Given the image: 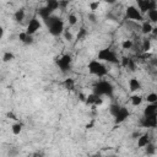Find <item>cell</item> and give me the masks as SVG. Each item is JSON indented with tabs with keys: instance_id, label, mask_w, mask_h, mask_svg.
<instances>
[{
	"instance_id": "13",
	"label": "cell",
	"mask_w": 157,
	"mask_h": 157,
	"mask_svg": "<svg viewBox=\"0 0 157 157\" xmlns=\"http://www.w3.org/2000/svg\"><path fill=\"white\" fill-rule=\"evenodd\" d=\"M152 29H153L152 22H150L147 20H144L141 22V32H142V34H151L152 33Z\"/></svg>"
},
{
	"instance_id": "15",
	"label": "cell",
	"mask_w": 157,
	"mask_h": 157,
	"mask_svg": "<svg viewBox=\"0 0 157 157\" xmlns=\"http://www.w3.org/2000/svg\"><path fill=\"white\" fill-rule=\"evenodd\" d=\"M52 11L47 7V6H43V7H39L38 9V16L42 18V20H44V21H47L50 16H52Z\"/></svg>"
},
{
	"instance_id": "25",
	"label": "cell",
	"mask_w": 157,
	"mask_h": 157,
	"mask_svg": "<svg viewBox=\"0 0 157 157\" xmlns=\"http://www.w3.org/2000/svg\"><path fill=\"white\" fill-rule=\"evenodd\" d=\"M99 5H101V1H99V0H93V1H91V2L88 4V7H90L91 12H96V11L98 10Z\"/></svg>"
},
{
	"instance_id": "11",
	"label": "cell",
	"mask_w": 157,
	"mask_h": 157,
	"mask_svg": "<svg viewBox=\"0 0 157 157\" xmlns=\"http://www.w3.org/2000/svg\"><path fill=\"white\" fill-rule=\"evenodd\" d=\"M150 142H151V137H150V135L147 132H145V134H141L137 137L136 145H137V148H145Z\"/></svg>"
},
{
	"instance_id": "43",
	"label": "cell",
	"mask_w": 157,
	"mask_h": 157,
	"mask_svg": "<svg viewBox=\"0 0 157 157\" xmlns=\"http://www.w3.org/2000/svg\"><path fill=\"white\" fill-rule=\"evenodd\" d=\"M152 34L153 36H157V25L153 26V29H152Z\"/></svg>"
},
{
	"instance_id": "14",
	"label": "cell",
	"mask_w": 157,
	"mask_h": 157,
	"mask_svg": "<svg viewBox=\"0 0 157 157\" xmlns=\"http://www.w3.org/2000/svg\"><path fill=\"white\" fill-rule=\"evenodd\" d=\"M18 39H20V42H22L25 44H32L33 43V36L28 34L26 31L18 33Z\"/></svg>"
},
{
	"instance_id": "36",
	"label": "cell",
	"mask_w": 157,
	"mask_h": 157,
	"mask_svg": "<svg viewBox=\"0 0 157 157\" xmlns=\"http://www.w3.org/2000/svg\"><path fill=\"white\" fill-rule=\"evenodd\" d=\"M6 117H7L9 119H12V120H17V117H16V114H15L13 112H7V113H6Z\"/></svg>"
},
{
	"instance_id": "27",
	"label": "cell",
	"mask_w": 157,
	"mask_h": 157,
	"mask_svg": "<svg viewBox=\"0 0 157 157\" xmlns=\"http://www.w3.org/2000/svg\"><path fill=\"white\" fill-rule=\"evenodd\" d=\"M77 21H78V18H77V16H76L75 13H69V16H67V22H69L70 26H75V25L77 23Z\"/></svg>"
},
{
	"instance_id": "44",
	"label": "cell",
	"mask_w": 157,
	"mask_h": 157,
	"mask_svg": "<svg viewBox=\"0 0 157 157\" xmlns=\"http://www.w3.org/2000/svg\"><path fill=\"white\" fill-rule=\"evenodd\" d=\"M4 31H5V29L1 27V28H0V38H2V37H4Z\"/></svg>"
},
{
	"instance_id": "21",
	"label": "cell",
	"mask_w": 157,
	"mask_h": 157,
	"mask_svg": "<svg viewBox=\"0 0 157 157\" xmlns=\"http://www.w3.org/2000/svg\"><path fill=\"white\" fill-rule=\"evenodd\" d=\"M63 85H64V87H65L66 90L71 91V90H74V88H75V80H74L72 77H67V78H65V80H64Z\"/></svg>"
},
{
	"instance_id": "19",
	"label": "cell",
	"mask_w": 157,
	"mask_h": 157,
	"mask_svg": "<svg viewBox=\"0 0 157 157\" xmlns=\"http://www.w3.org/2000/svg\"><path fill=\"white\" fill-rule=\"evenodd\" d=\"M45 6H47L52 12H54V11H55V10H58V9H60L59 0H47Z\"/></svg>"
},
{
	"instance_id": "33",
	"label": "cell",
	"mask_w": 157,
	"mask_h": 157,
	"mask_svg": "<svg viewBox=\"0 0 157 157\" xmlns=\"http://www.w3.org/2000/svg\"><path fill=\"white\" fill-rule=\"evenodd\" d=\"M119 109H120V105H119V104H110V107H109V112H110V114H112L113 117L118 113Z\"/></svg>"
},
{
	"instance_id": "16",
	"label": "cell",
	"mask_w": 157,
	"mask_h": 157,
	"mask_svg": "<svg viewBox=\"0 0 157 157\" xmlns=\"http://www.w3.org/2000/svg\"><path fill=\"white\" fill-rule=\"evenodd\" d=\"M157 114V105L156 103H148L146 105V108L144 109V115L147 117V115H155Z\"/></svg>"
},
{
	"instance_id": "26",
	"label": "cell",
	"mask_w": 157,
	"mask_h": 157,
	"mask_svg": "<svg viewBox=\"0 0 157 157\" xmlns=\"http://www.w3.org/2000/svg\"><path fill=\"white\" fill-rule=\"evenodd\" d=\"M132 45H134V43H132L131 39H125V40L121 42V48H123L124 50H129V49H131Z\"/></svg>"
},
{
	"instance_id": "23",
	"label": "cell",
	"mask_w": 157,
	"mask_h": 157,
	"mask_svg": "<svg viewBox=\"0 0 157 157\" xmlns=\"http://www.w3.org/2000/svg\"><path fill=\"white\" fill-rule=\"evenodd\" d=\"M97 96L98 94H96L94 92H92V93H90L87 97H86V101H85V103L87 104V105H94V102H96V98H97Z\"/></svg>"
},
{
	"instance_id": "41",
	"label": "cell",
	"mask_w": 157,
	"mask_h": 157,
	"mask_svg": "<svg viewBox=\"0 0 157 157\" xmlns=\"http://www.w3.org/2000/svg\"><path fill=\"white\" fill-rule=\"evenodd\" d=\"M78 97H80V101H81V102H85V101H86V97H87V96H85L83 93H80V94H78Z\"/></svg>"
},
{
	"instance_id": "7",
	"label": "cell",
	"mask_w": 157,
	"mask_h": 157,
	"mask_svg": "<svg viewBox=\"0 0 157 157\" xmlns=\"http://www.w3.org/2000/svg\"><path fill=\"white\" fill-rule=\"evenodd\" d=\"M137 9L142 13H147L148 10L157 9V0H136Z\"/></svg>"
},
{
	"instance_id": "6",
	"label": "cell",
	"mask_w": 157,
	"mask_h": 157,
	"mask_svg": "<svg viewBox=\"0 0 157 157\" xmlns=\"http://www.w3.org/2000/svg\"><path fill=\"white\" fill-rule=\"evenodd\" d=\"M56 65L60 69L61 72H66L70 70L71 67V63H72V56L70 54H63L60 58L56 59Z\"/></svg>"
},
{
	"instance_id": "17",
	"label": "cell",
	"mask_w": 157,
	"mask_h": 157,
	"mask_svg": "<svg viewBox=\"0 0 157 157\" xmlns=\"http://www.w3.org/2000/svg\"><path fill=\"white\" fill-rule=\"evenodd\" d=\"M144 102V97L137 94V93H134L131 97H130V103L134 105V107H139L141 103Z\"/></svg>"
},
{
	"instance_id": "29",
	"label": "cell",
	"mask_w": 157,
	"mask_h": 157,
	"mask_svg": "<svg viewBox=\"0 0 157 157\" xmlns=\"http://www.w3.org/2000/svg\"><path fill=\"white\" fill-rule=\"evenodd\" d=\"M141 49H142V52H145V53H147V52L151 50V42H150V39H144Z\"/></svg>"
},
{
	"instance_id": "20",
	"label": "cell",
	"mask_w": 157,
	"mask_h": 157,
	"mask_svg": "<svg viewBox=\"0 0 157 157\" xmlns=\"http://www.w3.org/2000/svg\"><path fill=\"white\" fill-rule=\"evenodd\" d=\"M22 128H23V124L20 123V121H16L11 125V132L13 135H20L22 132Z\"/></svg>"
},
{
	"instance_id": "31",
	"label": "cell",
	"mask_w": 157,
	"mask_h": 157,
	"mask_svg": "<svg viewBox=\"0 0 157 157\" xmlns=\"http://www.w3.org/2000/svg\"><path fill=\"white\" fill-rule=\"evenodd\" d=\"M130 60H131V59H130V58H128V56H121V58H120V65H121L123 67L128 69Z\"/></svg>"
},
{
	"instance_id": "28",
	"label": "cell",
	"mask_w": 157,
	"mask_h": 157,
	"mask_svg": "<svg viewBox=\"0 0 157 157\" xmlns=\"http://www.w3.org/2000/svg\"><path fill=\"white\" fill-rule=\"evenodd\" d=\"M155 152H156V147H155V145H153L152 142H150V144L145 147V153H146V155H155Z\"/></svg>"
},
{
	"instance_id": "34",
	"label": "cell",
	"mask_w": 157,
	"mask_h": 157,
	"mask_svg": "<svg viewBox=\"0 0 157 157\" xmlns=\"http://www.w3.org/2000/svg\"><path fill=\"white\" fill-rule=\"evenodd\" d=\"M102 104H103V98H102V96H97L96 102H94V107H99V105H102Z\"/></svg>"
},
{
	"instance_id": "38",
	"label": "cell",
	"mask_w": 157,
	"mask_h": 157,
	"mask_svg": "<svg viewBox=\"0 0 157 157\" xmlns=\"http://www.w3.org/2000/svg\"><path fill=\"white\" fill-rule=\"evenodd\" d=\"M128 69H130L131 71H135V61L131 59L130 60V63H129V66H128Z\"/></svg>"
},
{
	"instance_id": "3",
	"label": "cell",
	"mask_w": 157,
	"mask_h": 157,
	"mask_svg": "<svg viewBox=\"0 0 157 157\" xmlns=\"http://www.w3.org/2000/svg\"><path fill=\"white\" fill-rule=\"evenodd\" d=\"M97 59L103 63H109V64H119L120 63V59L118 58L117 53L114 50H112L110 48L99 49L98 54H97Z\"/></svg>"
},
{
	"instance_id": "35",
	"label": "cell",
	"mask_w": 157,
	"mask_h": 157,
	"mask_svg": "<svg viewBox=\"0 0 157 157\" xmlns=\"http://www.w3.org/2000/svg\"><path fill=\"white\" fill-rule=\"evenodd\" d=\"M59 5H60V9L65 10L66 6L69 5V1H66V0H59Z\"/></svg>"
},
{
	"instance_id": "12",
	"label": "cell",
	"mask_w": 157,
	"mask_h": 157,
	"mask_svg": "<svg viewBox=\"0 0 157 157\" xmlns=\"http://www.w3.org/2000/svg\"><path fill=\"white\" fill-rule=\"evenodd\" d=\"M128 83H129V90H130L131 92H137V91H140V90L142 88V85H141L140 80H137L136 77L129 78Z\"/></svg>"
},
{
	"instance_id": "42",
	"label": "cell",
	"mask_w": 157,
	"mask_h": 157,
	"mask_svg": "<svg viewBox=\"0 0 157 157\" xmlns=\"http://www.w3.org/2000/svg\"><path fill=\"white\" fill-rule=\"evenodd\" d=\"M107 4H109V5H114L115 2H117V0H104Z\"/></svg>"
},
{
	"instance_id": "9",
	"label": "cell",
	"mask_w": 157,
	"mask_h": 157,
	"mask_svg": "<svg viewBox=\"0 0 157 157\" xmlns=\"http://www.w3.org/2000/svg\"><path fill=\"white\" fill-rule=\"evenodd\" d=\"M140 124L142 128H150V129H155L157 128V114L155 115H147L140 120Z\"/></svg>"
},
{
	"instance_id": "45",
	"label": "cell",
	"mask_w": 157,
	"mask_h": 157,
	"mask_svg": "<svg viewBox=\"0 0 157 157\" xmlns=\"http://www.w3.org/2000/svg\"><path fill=\"white\" fill-rule=\"evenodd\" d=\"M92 126H93V121H92V123H90V124H87V125H86V128H87V129H91V128H92Z\"/></svg>"
},
{
	"instance_id": "46",
	"label": "cell",
	"mask_w": 157,
	"mask_h": 157,
	"mask_svg": "<svg viewBox=\"0 0 157 157\" xmlns=\"http://www.w3.org/2000/svg\"><path fill=\"white\" fill-rule=\"evenodd\" d=\"M66 1H69V2H71V1H72V0H66Z\"/></svg>"
},
{
	"instance_id": "37",
	"label": "cell",
	"mask_w": 157,
	"mask_h": 157,
	"mask_svg": "<svg viewBox=\"0 0 157 157\" xmlns=\"http://www.w3.org/2000/svg\"><path fill=\"white\" fill-rule=\"evenodd\" d=\"M88 20H90L91 22H96V20H97V16L94 15V12H91V13H88Z\"/></svg>"
},
{
	"instance_id": "39",
	"label": "cell",
	"mask_w": 157,
	"mask_h": 157,
	"mask_svg": "<svg viewBox=\"0 0 157 157\" xmlns=\"http://www.w3.org/2000/svg\"><path fill=\"white\" fill-rule=\"evenodd\" d=\"M65 33V38L69 40V42H71L72 40V34L70 33V32H64Z\"/></svg>"
},
{
	"instance_id": "8",
	"label": "cell",
	"mask_w": 157,
	"mask_h": 157,
	"mask_svg": "<svg viewBox=\"0 0 157 157\" xmlns=\"http://www.w3.org/2000/svg\"><path fill=\"white\" fill-rule=\"evenodd\" d=\"M40 27H42L40 20H39L37 16H33V17L29 20V22L27 23V27H26V32H27L28 34L33 36V34H36V33H37V32L40 29Z\"/></svg>"
},
{
	"instance_id": "32",
	"label": "cell",
	"mask_w": 157,
	"mask_h": 157,
	"mask_svg": "<svg viewBox=\"0 0 157 157\" xmlns=\"http://www.w3.org/2000/svg\"><path fill=\"white\" fill-rule=\"evenodd\" d=\"M86 34H87V31L82 27V28H80L78 29V32H77V36H76V38L78 39V40H81V39H83L85 37H86Z\"/></svg>"
},
{
	"instance_id": "18",
	"label": "cell",
	"mask_w": 157,
	"mask_h": 157,
	"mask_svg": "<svg viewBox=\"0 0 157 157\" xmlns=\"http://www.w3.org/2000/svg\"><path fill=\"white\" fill-rule=\"evenodd\" d=\"M25 16H26V12H25V9H18L15 11L13 13V20L16 22H22L25 20Z\"/></svg>"
},
{
	"instance_id": "4",
	"label": "cell",
	"mask_w": 157,
	"mask_h": 157,
	"mask_svg": "<svg viewBox=\"0 0 157 157\" xmlns=\"http://www.w3.org/2000/svg\"><path fill=\"white\" fill-rule=\"evenodd\" d=\"M93 92L98 96H109V97H112L113 92H114V87L109 81L101 80L94 85Z\"/></svg>"
},
{
	"instance_id": "1",
	"label": "cell",
	"mask_w": 157,
	"mask_h": 157,
	"mask_svg": "<svg viewBox=\"0 0 157 157\" xmlns=\"http://www.w3.org/2000/svg\"><path fill=\"white\" fill-rule=\"evenodd\" d=\"M45 22H47L49 33L52 36L59 37V36H61L65 32V25H64V21L61 18L55 17V16H50Z\"/></svg>"
},
{
	"instance_id": "40",
	"label": "cell",
	"mask_w": 157,
	"mask_h": 157,
	"mask_svg": "<svg viewBox=\"0 0 157 157\" xmlns=\"http://www.w3.org/2000/svg\"><path fill=\"white\" fill-rule=\"evenodd\" d=\"M140 135H141V134H140L139 131H134V132H132V135H131V137H132V139H136V140H137V137H139Z\"/></svg>"
},
{
	"instance_id": "10",
	"label": "cell",
	"mask_w": 157,
	"mask_h": 157,
	"mask_svg": "<svg viewBox=\"0 0 157 157\" xmlns=\"http://www.w3.org/2000/svg\"><path fill=\"white\" fill-rule=\"evenodd\" d=\"M130 117V112L126 107H120V109L118 110V113L114 115V123L115 124H121L124 123L128 118Z\"/></svg>"
},
{
	"instance_id": "22",
	"label": "cell",
	"mask_w": 157,
	"mask_h": 157,
	"mask_svg": "<svg viewBox=\"0 0 157 157\" xmlns=\"http://www.w3.org/2000/svg\"><path fill=\"white\" fill-rule=\"evenodd\" d=\"M147 17H148V21H150V22L157 23V9L148 10V11H147Z\"/></svg>"
},
{
	"instance_id": "2",
	"label": "cell",
	"mask_w": 157,
	"mask_h": 157,
	"mask_svg": "<svg viewBox=\"0 0 157 157\" xmlns=\"http://www.w3.org/2000/svg\"><path fill=\"white\" fill-rule=\"evenodd\" d=\"M87 70L91 75H94L97 77H104L108 74V69L107 66L103 64V61L98 60V59H92L88 61L87 64Z\"/></svg>"
},
{
	"instance_id": "5",
	"label": "cell",
	"mask_w": 157,
	"mask_h": 157,
	"mask_svg": "<svg viewBox=\"0 0 157 157\" xmlns=\"http://www.w3.org/2000/svg\"><path fill=\"white\" fill-rule=\"evenodd\" d=\"M125 16L128 20H131V21H137V22H142L145 18H144V13L137 9V6L135 5H129L126 6V10H125Z\"/></svg>"
},
{
	"instance_id": "30",
	"label": "cell",
	"mask_w": 157,
	"mask_h": 157,
	"mask_svg": "<svg viewBox=\"0 0 157 157\" xmlns=\"http://www.w3.org/2000/svg\"><path fill=\"white\" fill-rule=\"evenodd\" d=\"M146 101H147V103H156L157 102V93L156 92L148 93L146 97Z\"/></svg>"
},
{
	"instance_id": "24",
	"label": "cell",
	"mask_w": 157,
	"mask_h": 157,
	"mask_svg": "<svg viewBox=\"0 0 157 157\" xmlns=\"http://www.w3.org/2000/svg\"><path fill=\"white\" fill-rule=\"evenodd\" d=\"M15 59V54L11 53V52H5L2 54V61L4 63H9V61H12Z\"/></svg>"
}]
</instances>
